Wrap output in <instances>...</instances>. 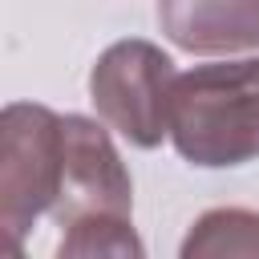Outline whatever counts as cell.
<instances>
[{"label":"cell","instance_id":"2","mask_svg":"<svg viewBox=\"0 0 259 259\" xmlns=\"http://www.w3.org/2000/svg\"><path fill=\"white\" fill-rule=\"evenodd\" d=\"M65 158V121L49 105L12 101L0 117V227L20 251L40 214L53 210Z\"/></svg>","mask_w":259,"mask_h":259},{"label":"cell","instance_id":"3","mask_svg":"<svg viewBox=\"0 0 259 259\" xmlns=\"http://www.w3.org/2000/svg\"><path fill=\"white\" fill-rule=\"evenodd\" d=\"M174 61L150 40H117L109 45L89 73V101L97 117L117 130L130 146L154 150L170 138V93H174Z\"/></svg>","mask_w":259,"mask_h":259},{"label":"cell","instance_id":"7","mask_svg":"<svg viewBox=\"0 0 259 259\" xmlns=\"http://www.w3.org/2000/svg\"><path fill=\"white\" fill-rule=\"evenodd\" d=\"M61 259H89V255H117V259H138L142 255V239L134 235V219H85V223H73L65 227L61 235V247H57Z\"/></svg>","mask_w":259,"mask_h":259},{"label":"cell","instance_id":"6","mask_svg":"<svg viewBox=\"0 0 259 259\" xmlns=\"http://www.w3.org/2000/svg\"><path fill=\"white\" fill-rule=\"evenodd\" d=\"M231 259V255H259V210L219 206L206 210L190 235L182 239V259Z\"/></svg>","mask_w":259,"mask_h":259},{"label":"cell","instance_id":"4","mask_svg":"<svg viewBox=\"0 0 259 259\" xmlns=\"http://www.w3.org/2000/svg\"><path fill=\"white\" fill-rule=\"evenodd\" d=\"M65 158H61V186L53 202V223L65 231L85 219H130L134 214V182L121 154L93 117L65 113Z\"/></svg>","mask_w":259,"mask_h":259},{"label":"cell","instance_id":"1","mask_svg":"<svg viewBox=\"0 0 259 259\" xmlns=\"http://www.w3.org/2000/svg\"><path fill=\"white\" fill-rule=\"evenodd\" d=\"M170 142L202 170L259 158V57L194 65L174 77Z\"/></svg>","mask_w":259,"mask_h":259},{"label":"cell","instance_id":"5","mask_svg":"<svg viewBox=\"0 0 259 259\" xmlns=\"http://www.w3.org/2000/svg\"><path fill=\"white\" fill-rule=\"evenodd\" d=\"M158 24L170 45L198 57L259 49V0H158Z\"/></svg>","mask_w":259,"mask_h":259}]
</instances>
